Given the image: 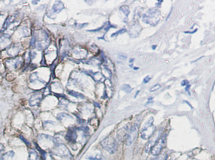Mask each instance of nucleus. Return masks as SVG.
Listing matches in <instances>:
<instances>
[{"instance_id":"dca6fc26","label":"nucleus","mask_w":215,"mask_h":160,"mask_svg":"<svg viewBox=\"0 0 215 160\" xmlns=\"http://www.w3.org/2000/svg\"><path fill=\"white\" fill-rule=\"evenodd\" d=\"M38 79H39V78H38L37 74H36V73H34L30 76V81L31 83H34V82H35L36 81H39V80H38Z\"/></svg>"},{"instance_id":"393cba45","label":"nucleus","mask_w":215,"mask_h":160,"mask_svg":"<svg viewBox=\"0 0 215 160\" xmlns=\"http://www.w3.org/2000/svg\"><path fill=\"white\" fill-rule=\"evenodd\" d=\"M3 150H4V146L0 144V158H1V154H2Z\"/></svg>"},{"instance_id":"6e6552de","label":"nucleus","mask_w":215,"mask_h":160,"mask_svg":"<svg viewBox=\"0 0 215 160\" xmlns=\"http://www.w3.org/2000/svg\"><path fill=\"white\" fill-rule=\"evenodd\" d=\"M21 47L19 44L10 45L7 50L8 55L10 57H16L20 52Z\"/></svg>"},{"instance_id":"a211bd4d","label":"nucleus","mask_w":215,"mask_h":160,"mask_svg":"<svg viewBox=\"0 0 215 160\" xmlns=\"http://www.w3.org/2000/svg\"><path fill=\"white\" fill-rule=\"evenodd\" d=\"M29 160H37V154L34 151H31L30 153Z\"/></svg>"},{"instance_id":"72a5a7b5","label":"nucleus","mask_w":215,"mask_h":160,"mask_svg":"<svg viewBox=\"0 0 215 160\" xmlns=\"http://www.w3.org/2000/svg\"><path fill=\"white\" fill-rule=\"evenodd\" d=\"M0 67H1V63H0Z\"/></svg>"},{"instance_id":"9d476101","label":"nucleus","mask_w":215,"mask_h":160,"mask_svg":"<svg viewBox=\"0 0 215 160\" xmlns=\"http://www.w3.org/2000/svg\"><path fill=\"white\" fill-rule=\"evenodd\" d=\"M53 153L55 154L56 155L59 156H67V153H69L68 149L64 145H58L56 146L53 149Z\"/></svg>"},{"instance_id":"4468645a","label":"nucleus","mask_w":215,"mask_h":160,"mask_svg":"<svg viewBox=\"0 0 215 160\" xmlns=\"http://www.w3.org/2000/svg\"><path fill=\"white\" fill-rule=\"evenodd\" d=\"M15 156V153L13 151H9L4 154L3 156V160H13Z\"/></svg>"},{"instance_id":"9b49d317","label":"nucleus","mask_w":215,"mask_h":160,"mask_svg":"<svg viewBox=\"0 0 215 160\" xmlns=\"http://www.w3.org/2000/svg\"><path fill=\"white\" fill-rule=\"evenodd\" d=\"M66 140L71 142H75L77 139V134L75 130L74 129H70L67 133V135L66 136Z\"/></svg>"},{"instance_id":"473e14b6","label":"nucleus","mask_w":215,"mask_h":160,"mask_svg":"<svg viewBox=\"0 0 215 160\" xmlns=\"http://www.w3.org/2000/svg\"><path fill=\"white\" fill-rule=\"evenodd\" d=\"M0 57H1V52H0Z\"/></svg>"},{"instance_id":"f8f14e48","label":"nucleus","mask_w":215,"mask_h":160,"mask_svg":"<svg viewBox=\"0 0 215 160\" xmlns=\"http://www.w3.org/2000/svg\"><path fill=\"white\" fill-rule=\"evenodd\" d=\"M64 9V4L61 1L56 2L52 8V12L54 13H59Z\"/></svg>"},{"instance_id":"bb28decb","label":"nucleus","mask_w":215,"mask_h":160,"mask_svg":"<svg viewBox=\"0 0 215 160\" xmlns=\"http://www.w3.org/2000/svg\"><path fill=\"white\" fill-rule=\"evenodd\" d=\"M155 160H165V158L164 156H160L158 158H157Z\"/></svg>"},{"instance_id":"c756f323","label":"nucleus","mask_w":215,"mask_h":160,"mask_svg":"<svg viewBox=\"0 0 215 160\" xmlns=\"http://www.w3.org/2000/svg\"><path fill=\"white\" fill-rule=\"evenodd\" d=\"M156 47H157L156 45H154V46H152V49H153V50H155V48H156Z\"/></svg>"},{"instance_id":"7ed1b4c3","label":"nucleus","mask_w":215,"mask_h":160,"mask_svg":"<svg viewBox=\"0 0 215 160\" xmlns=\"http://www.w3.org/2000/svg\"><path fill=\"white\" fill-rule=\"evenodd\" d=\"M154 118L151 117V118L146 122L144 126L143 127L142 129L140 132V136L141 139L144 140H149V139L154 134L155 127L154 126Z\"/></svg>"},{"instance_id":"f03ea898","label":"nucleus","mask_w":215,"mask_h":160,"mask_svg":"<svg viewBox=\"0 0 215 160\" xmlns=\"http://www.w3.org/2000/svg\"><path fill=\"white\" fill-rule=\"evenodd\" d=\"M33 45L39 49H43L49 44L48 35L44 31H42L40 33H35L32 39Z\"/></svg>"},{"instance_id":"aec40b11","label":"nucleus","mask_w":215,"mask_h":160,"mask_svg":"<svg viewBox=\"0 0 215 160\" xmlns=\"http://www.w3.org/2000/svg\"><path fill=\"white\" fill-rule=\"evenodd\" d=\"M89 160H106L103 156L101 155H96L94 157H91L89 158Z\"/></svg>"},{"instance_id":"ddd939ff","label":"nucleus","mask_w":215,"mask_h":160,"mask_svg":"<svg viewBox=\"0 0 215 160\" xmlns=\"http://www.w3.org/2000/svg\"><path fill=\"white\" fill-rule=\"evenodd\" d=\"M10 43H11V41H10L8 37L4 36L3 38L0 39V49H4V48L8 47L10 46Z\"/></svg>"},{"instance_id":"7c9ffc66","label":"nucleus","mask_w":215,"mask_h":160,"mask_svg":"<svg viewBox=\"0 0 215 160\" xmlns=\"http://www.w3.org/2000/svg\"><path fill=\"white\" fill-rule=\"evenodd\" d=\"M138 93H139V91H137V93H136V95H135V97H137V95H138Z\"/></svg>"},{"instance_id":"1a4fd4ad","label":"nucleus","mask_w":215,"mask_h":160,"mask_svg":"<svg viewBox=\"0 0 215 160\" xmlns=\"http://www.w3.org/2000/svg\"><path fill=\"white\" fill-rule=\"evenodd\" d=\"M42 99V95L40 93L34 94L31 96L29 99V104L31 107L37 106L40 104Z\"/></svg>"},{"instance_id":"2eb2a0df","label":"nucleus","mask_w":215,"mask_h":160,"mask_svg":"<svg viewBox=\"0 0 215 160\" xmlns=\"http://www.w3.org/2000/svg\"><path fill=\"white\" fill-rule=\"evenodd\" d=\"M120 10H121L122 12L125 14V16L128 17L129 13H130V9H129V7L128 6H127V5H124V6H123V7H122L121 8H120Z\"/></svg>"},{"instance_id":"2f4dec72","label":"nucleus","mask_w":215,"mask_h":160,"mask_svg":"<svg viewBox=\"0 0 215 160\" xmlns=\"http://www.w3.org/2000/svg\"><path fill=\"white\" fill-rule=\"evenodd\" d=\"M133 68H134V70H138V68H137V67H134Z\"/></svg>"},{"instance_id":"c85d7f7f","label":"nucleus","mask_w":215,"mask_h":160,"mask_svg":"<svg viewBox=\"0 0 215 160\" xmlns=\"http://www.w3.org/2000/svg\"><path fill=\"white\" fill-rule=\"evenodd\" d=\"M134 61V58H131V59L130 60V63H132Z\"/></svg>"},{"instance_id":"20e7f679","label":"nucleus","mask_w":215,"mask_h":160,"mask_svg":"<svg viewBox=\"0 0 215 160\" xmlns=\"http://www.w3.org/2000/svg\"><path fill=\"white\" fill-rule=\"evenodd\" d=\"M166 143V136L164 135L161 136L159 140L154 143V146L151 148L150 153L153 156H157L161 153L162 149L165 146Z\"/></svg>"},{"instance_id":"4be33fe9","label":"nucleus","mask_w":215,"mask_h":160,"mask_svg":"<svg viewBox=\"0 0 215 160\" xmlns=\"http://www.w3.org/2000/svg\"><path fill=\"white\" fill-rule=\"evenodd\" d=\"M125 32H126V29L123 28V29L120 30L119 31H118L117 32H115V33H114L113 35H112L111 36L113 37V36H117V35H118L119 34H123V33H125Z\"/></svg>"},{"instance_id":"0eeeda50","label":"nucleus","mask_w":215,"mask_h":160,"mask_svg":"<svg viewBox=\"0 0 215 160\" xmlns=\"http://www.w3.org/2000/svg\"><path fill=\"white\" fill-rule=\"evenodd\" d=\"M138 126L137 125H135L132 127V129H131L126 137V145L127 146H130L132 145V143L135 141L136 138H137L138 136Z\"/></svg>"},{"instance_id":"423d86ee","label":"nucleus","mask_w":215,"mask_h":160,"mask_svg":"<svg viewBox=\"0 0 215 160\" xmlns=\"http://www.w3.org/2000/svg\"><path fill=\"white\" fill-rule=\"evenodd\" d=\"M23 61L21 57H15L11 59H7L4 61V65L10 70H16L22 65Z\"/></svg>"},{"instance_id":"cd10ccee","label":"nucleus","mask_w":215,"mask_h":160,"mask_svg":"<svg viewBox=\"0 0 215 160\" xmlns=\"http://www.w3.org/2000/svg\"><path fill=\"white\" fill-rule=\"evenodd\" d=\"M152 100V97L149 98V100H148V102L146 103V104H149V103L151 102Z\"/></svg>"},{"instance_id":"f257e3e1","label":"nucleus","mask_w":215,"mask_h":160,"mask_svg":"<svg viewBox=\"0 0 215 160\" xmlns=\"http://www.w3.org/2000/svg\"><path fill=\"white\" fill-rule=\"evenodd\" d=\"M160 12L157 9H150L143 15V22L150 25H155L159 21Z\"/></svg>"},{"instance_id":"f3484780","label":"nucleus","mask_w":215,"mask_h":160,"mask_svg":"<svg viewBox=\"0 0 215 160\" xmlns=\"http://www.w3.org/2000/svg\"><path fill=\"white\" fill-rule=\"evenodd\" d=\"M122 89L123 90H124V91L127 93H130L132 90V89L131 88V87L128 84H124L122 87Z\"/></svg>"},{"instance_id":"a878e982","label":"nucleus","mask_w":215,"mask_h":160,"mask_svg":"<svg viewBox=\"0 0 215 160\" xmlns=\"http://www.w3.org/2000/svg\"><path fill=\"white\" fill-rule=\"evenodd\" d=\"M188 84H188V81H183L182 82V86H185V85H186V86H187V85Z\"/></svg>"},{"instance_id":"5701e85b","label":"nucleus","mask_w":215,"mask_h":160,"mask_svg":"<svg viewBox=\"0 0 215 160\" xmlns=\"http://www.w3.org/2000/svg\"><path fill=\"white\" fill-rule=\"evenodd\" d=\"M160 87L161 86H160V84H155V85H154L152 87L150 88V92H155V91H156V90L159 89L160 88Z\"/></svg>"},{"instance_id":"39448f33","label":"nucleus","mask_w":215,"mask_h":160,"mask_svg":"<svg viewBox=\"0 0 215 160\" xmlns=\"http://www.w3.org/2000/svg\"><path fill=\"white\" fill-rule=\"evenodd\" d=\"M101 145L106 151L111 154L114 153L117 149V144L112 137L106 138L103 141H102Z\"/></svg>"},{"instance_id":"b1692460","label":"nucleus","mask_w":215,"mask_h":160,"mask_svg":"<svg viewBox=\"0 0 215 160\" xmlns=\"http://www.w3.org/2000/svg\"><path fill=\"white\" fill-rule=\"evenodd\" d=\"M150 79H151V78H150L149 76H147V77H146L144 79L143 82H144V83L146 84V83H148V82L150 81Z\"/></svg>"},{"instance_id":"412c9836","label":"nucleus","mask_w":215,"mask_h":160,"mask_svg":"<svg viewBox=\"0 0 215 160\" xmlns=\"http://www.w3.org/2000/svg\"><path fill=\"white\" fill-rule=\"evenodd\" d=\"M69 93L70 95L74 96V97H81V98H83L84 97L83 95H82L81 94H79V93H77V92H74V91H69Z\"/></svg>"},{"instance_id":"6ab92c4d","label":"nucleus","mask_w":215,"mask_h":160,"mask_svg":"<svg viewBox=\"0 0 215 160\" xmlns=\"http://www.w3.org/2000/svg\"><path fill=\"white\" fill-rule=\"evenodd\" d=\"M43 160H54V158L50 154H47L44 153L43 154Z\"/></svg>"}]
</instances>
